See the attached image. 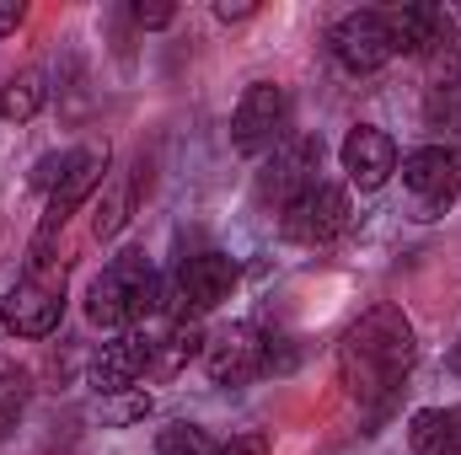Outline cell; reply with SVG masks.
<instances>
[{"mask_svg": "<svg viewBox=\"0 0 461 455\" xmlns=\"http://www.w3.org/2000/svg\"><path fill=\"white\" fill-rule=\"evenodd\" d=\"M59 317H65V263L49 252V241H38L27 257V273L0 300V322L16 338H49Z\"/></svg>", "mask_w": 461, "mask_h": 455, "instance_id": "2", "label": "cell"}, {"mask_svg": "<svg viewBox=\"0 0 461 455\" xmlns=\"http://www.w3.org/2000/svg\"><path fill=\"white\" fill-rule=\"evenodd\" d=\"M348 193L344 188H333V183H317V188H306L295 204H285L279 210V230L295 241V246H328V241H339L348 230Z\"/></svg>", "mask_w": 461, "mask_h": 455, "instance_id": "5", "label": "cell"}, {"mask_svg": "<svg viewBox=\"0 0 461 455\" xmlns=\"http://www.w3.org/2000/svg\"><path fill=\"white\" fill-rule=\"evenodd\" d=\"M150 413V397L140 391V397H129V402H118L113 407V424H129V418H145Z\"/></svg>", "mask_w": 461, "mask_h": 455, "instance_id": "27", "label": "cell"}, {"mask_svg": "<svg viewBox=\"0 0 461 455\" xmlns=\"http://www.w3.org/2000/svg\"><path fill=\"white\" fill-rule=\"evenodd\" d=\"M204 343H210V338H204V327L183 317V322H177L167 338L156 343V359H150V370H161V375H177L188 359H199V353H204Z\"/></svg>", "mask_w": 461, "mask_h": 455, "instance_id": "17", "label": "cell"}, {"mask_svg": "<svg viewBox=\"0 0 461 455\" xmlns=\"http://www.w3.org/2000/svg\"><path fill=\"white\" fill-rule=\"evenodd\" d=\"M129 204H134V188H129V183H113L108 199H103L97 215H92V236H97V241H113L118 230H123V220H129Z\"/></svg>", "mask_w": 461, "mask_h": 455, "instance_id": "20", "label": "cell"}, {"mask_svg": "<svg viewBox=\"0 0 461 455\" xmlns=\"http://www.w3.org/2000/svg\"><path fill=\"white\" fill-rule=\"evenodd\" d=\"M456 370H461V343H456Z\"/></svg>", "mask_w": 461, "mask_h": 455, "instance_id": "29", "label": "cell"}, {"mask_svg": "<svg viewBox=\"0 0 461 455\" xmlns=\"http://www.w3.org/2000/svg\"><path fill=\"white\" fill-rule=\"evenodd\" d=\"M263 338V375H290L301 364V348L290 333H258Z\"/></svg>", "mask_w": 461, "mask_h": 455, "instance_id": "22", "label": "cell"}, {"mask_svg": "<svg viewBox=\"0 0 461 455\" xmlns=\"http://www.w3.org/2000/svg\"><path fill=\"white\" fill-rule=\"evenodd\" d=\"M402 183H408L429 210L461 199V150H451V145H424V150L402 156Z\"/></svg>", "mask_w": 461, "mask_h": 455, "instance_id": "11", "label": "cell"}, {"mask_svg": "<svg viewBox=\"0 0 461 455\" xmlns=\"http://www.w3.org/2000/svg\"><path fill=\"white\" fill-rule=\"evenodd\" d=\"M317 166H322V139L317 134H290L285 145H274L263 177H258V193L263 204H295L306 188H317Z\"/></svg>", "mask_w": 461, "mask_h": 455, "instance_id": "6", "label": "cell"}, {"mask_svg": "<svg viewBox=\"0 0 461 455\" xmlns=\"http://www.w3.org/2000/svg\"><path fill=\"white\" fill-rule=\"evenodd\" d=\"M413 359H419V338L402 306H370L339 343V380L359 407L381 413L402 391Z\"/></svg>", "mask_w": 461, "mask_h": 455, "instance_id": "1", "label": "cell"}, {"mask_svg": "<svg viewBox=\"0 0 461 455\" xmlns=\"http://www.w3.org/2000/svg\"><path fill=\"white\" fill-rule=\"evenodd\" d=\"M150 359H156V343L145 338V333H123V338L103 343V353L92 359V386L103 397H118V391H129L150 370Z\"/></svg>", "mask_w": 461, "mask_h": 455, "instance_id": "13", "label": "cell"}, {"mask_svg": "<svg viewBox=\"0 0 461 455\" xmlns=\"http://www.w3.org/2000/svg\"><path fill=\"white\" fill-rule=\"evenodd\" d=\"M161 306V279L150 268L145 252H118L113 263L92 279L86 290V317L97 327H123V322H140Z\"/></svg>", "mask_w": 461, "mask_h": 455, "instance_id": "3", "label": "cell"}, {"mask_svg": "<svg viewBox=\"0 0 461 455\" xmlns=\"http://www.w3.org/2000/svg\"><path fill=\"white\" fill-rule=\"evenodd\" d=\"M429 81H435V86H461V27H451V32L429 49Z\"/></svg>", "mask_w": 461, "mask_h": 455, "instance_id": "21", "label": "cell"}, {"mask_svg": "<svg viewBox=\"0 0 461 455\" xmlns=\"http://www.w3.org/2000/svg\"><path fill=\"white\" fill-rule=\"evenodd\" d=\"M328 43H333V59L344 65L348 76H375L392 59V38H386L381 11H348L344 22L333 27Z\"/></svg>", "mask_w": 461, "mask_h": 455, "instance_id": "8", "label": "cell"}, {"mask_svg": "<svg viewBox=\"0 0 461 455\" xmlns=\"http://www.w3.org/2000/svg\"><path fill=\"white\" fill-rule=\"evenodd\" d=\"M221 445L210 440V429L199 424H167L161 440H156V455H215Z\"/></svg>", "mask_w": 461, "mask_h": 455, "instance_id": "19", "label": "cell"}, {"mask_svg": "<svg viewBox=\"0 0 461 455\" xmlns=\"http://www.w3.org/2000/svg\"><path fill=\"white\" fill-rule=\"evenodd\" d=\"M65 161H70V156H43V161H38V172H32V183H38V188H59Z\"/></svg>", "mask_w": 461, "mask_h": 455, "instance_id": "25", "label": "cell"}, {"mask_svg": "<svg viewBox=\"0 0 461 455\" xmlns=\"http://www.w3.org/2000/svg\"><path fill=\"white\" fill-rule=\"evenodd\" d=\"M204 370H210L215 386H247V380H258L263 375V338H258V327L230 322L226 333H215V338L204 343Z\"/></svg>", "mask_w": 461, "mask_h": 455, "instance_id": "10", "label": "cell"}, {"mask_svg": "<svg viewBox=\"0 0 461 455\" xmlns=\"http://www.w3.org/2000/svg\"><path fill=\"white\" fill-rule=\"evenodd\" d=\"M49 103V86H43V70H22L0 86V118L5 123H27L38 118V108Z\"/></svg>", "mask_w": 461, "mask_h": 455, "instance_id": "16", "label": "cell"}, {"mask_svg": "<svg viewBox=\"0 0 461 455\" xmlns=\"http://www.w3.org/2000/svg\"><path fill=\"white\" fill-rule=\"evenodd\" d=\"M27 397H32V375H27V364H16V359H0V440L22 424V413H27Z\"/></svg>", "mask_w": 461, "mask_h": 455, "instance_id": "18", "label": "cell"}, {"mask_svg": "<svg viewBox=\"0 0 461 455\" xmlns=\"http://www.w3.org/2000/svg\"><path fill=\"white\" fill-rule=\"evenodd\" d=\"M22 16H27L22 0H0V38H11V32L22 27Z\"/></svg>", "mask_w": 461, "mask_h": 455, "instance_id": "26", "label": "cell"}, {"mask_svg": "<svg viewBox=\"0 0 461 455\" xmlns=\"http://www.w3.org/2000/svg\"><path fill=\"white\" fill-rule=\"evenodd\" d=\"M381 22H386L392 54H424V59H429V49H435V43L451 32V16H446V5H429V0L392 5V11H381Z\"/></svg>", "mask_w": 461, "mask_h": 455, "instance_id": "12", "label": "cell"}, {"mask_svg": "<svg viewBox=\"0 0 461 455\" xmlns=\"http://www.w3.org/2000/svg\"><path fill=\"white\" fill-rule=\"evenodd\" d=\"M172 16H177V11H172L167 0H150V5L140 0V5H134V22H140V27H167Z\"/></svg>", "mask_w": 461, "mask_h": 455, "instance_id": "23", "label": "cell"}, {"mask_svg": "<svg viewBox=\"0 0 461 455\" xmlns=\"http://www.w3.org/2000/svg\"><path fill=\"white\" fill-rule=\"evenodd\" d=\"M285 129H290V97L285 86L274 81H252L230 113V145L241 156H263L274 145H285Z\"/></svg>", "mask_w": 461, "mask_h": 455, "instance_id": "4", "label": "cell"}, {"mask_svg": "<svg viewBox=\"0 0 461 455\" xmlns=\"http://www.w3.org/2000/svg\"><path fill=\"white\" fill-rule=\"evenodd\" d=\"M215 455H268V434H236V440L221 445Z\"/></svg>", "mask_w": 461, "mask_h": 455, "instance_id": "24", "label": "cell"}, {"mask_svg": "<svg viewBox=\"0 0 461 455\" xmlns=\"http://www.w3.org/2000/svg\"><path fill=\"white\" fill-rule=\"evenodd\" d=\"M344 172L354 188H381L392 172H397V145H392V134H381V129H370V123H359V129H348L344 134Z\"/></svg>", "mask_w": 461, "mask_h": 455, "instance_id": "14", "label": "cell"}, {"mask_svg": "<svg viewBox=\"0 0 461 455\" xmlns=\"http://www.w3.org/2000/svg\"><path fill=\"white\" fill-rule=\"evenodd\" d=\"M236 290V263L226 252H199V257H183L177 268V284H172V306L188 317V311H215L221 300H230Z\"/></svg>", "mask_w": 461, "mask_h": 455, "instance_id": "7", "label": "cell"}, {"mask_svg": "<svg viewBox=\"0 0 461 455\" xmlns=\"http://www.w3.org/2000/svg\"><path fill=\"white\" fill-rule=\"evenodd\" d=\"M252 11H258V5H247V0H221V5H215V16H221V22H247Z\"/></svg>", "mask_w": 461, "mask_h": 455, "instance_id": "28", "label": "cell"}, {"mask_svg": "<svg viewBox=\"0 0 461 455\" xmlns=\"http://www.w3.org/2000/svg\"><path fill=\"white\" fill-rule=\"evenodd\" d=\"M408 445L419 455H461V407H424V413H413Z\"/></svg>", "mask_w": 461, "mask_h": 455, "instance_id": "15", "label": "cell"}, {"mask_svg": "<svg viewBox=\"0 0 461 455\" xmlns=\"http://www.w3.org/2000/svg\"><path fill=\"white\" fill-rule=\"evenodd\" d=\"M108 145H81V150H70V161H65V177H59V188H54V199H49V220H43V236L38 241H49L54 226L65 220V215H76L97 188H103V177H108Z\"/></svg>", "mask_w": 461, "mask_h": 455, "instance_id": "9", "label": "cell"}]
</instances>
